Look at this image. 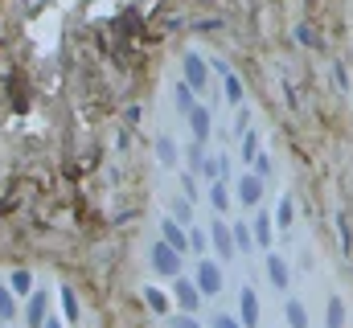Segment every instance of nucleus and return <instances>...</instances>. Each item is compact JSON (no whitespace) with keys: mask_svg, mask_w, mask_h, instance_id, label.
<instances>
[{"mask_svg":"<svg viewBox=\"0 0 353 328\" xmlns=\"http://www.w3.org/2000/svg\"><path fill=\"white\" fill-rule=\"evenodd\" d=\"M25 316H29V328L46 325V291H37V296L29 300V312H25Z\"/></svg>","mask_w":353,"mask_h":328,"instance_id":"nucleus-12","label":"nucleus"},{"mask_svg":"<svg viewBox=\"0 0 353 328\" xmlns=\"http://www.w3.org/2000/svg\"><path fill=\"white\" fill-rule=\"evenodd\" d=\"M288 325H292V328H308V312H304V304H300V300H292V304H288Z\"/></svg>","mask_w":353,"mask_h":328,"instance_id":"nucleus-18","label":"nucleus"},{"mask_svg":"<svg viewBox=\"0 0 353 328\" xmlns=\"http://www.w3.org/2000/svg\"><path fill=\"white\" fill-rule=\"evenodd\" d=\"M210 238H214V250H218V258H222V263H226V258H234L239 243H234V230H230L226 222H214V226H210Z\"/></svg>","mask_w":353,"mask_h":328,"instance_id":"nucleus-4","label":"nucleus"},{"mask_svg":"<svg viewBox=\"0 0 353 328\" xmlns=\"http://www.w3.org/2000/svg\"><path fill=\"white\" fill-rule=\"evenodd\" d=\"M337 230H341V246H345V250H353V234H350V218H345V214L337 218Z\"/></svg>","mask_w":353,"mask_h":328,"instance_id":"nucleus-27","label":"nucleus"},{"mask_svg":"<svg viewBox=\"0 0 353 328\" xmlns=\"http://www.w3.org/2000/svg\"><path fill=\"white\" fill-rule=\"evenodd\" d=\"M169 328H201V325L193 320V312H181V316H173V325Z\"/></svg>","mask_w":353,"mask_h":328,"instance_id":"nucleus-28","label":"nucleus"},{"mask_svg":"<svg viewBox=\"0 0 353 328\" xmlns=\"http://www.w3.org/2000/svg\"><path fill=\"white\" fill-rule=\"evenodd\" d=\"M197 172H201L205 181H222V172H226V161H222V156H205Z\"/></svg>","mask_w":353,"mask_h":328,"instance_id":"nucleus-14","label":"nucleus"},{"mask_svg":"<svg viewBox=\"0 0 353 328\" xmlns=\"http://www.w3.org/2000/svg\"><path fill=\"white\" fill-rule=\"evenodd\" d=\"M197 287H201L205 296H218V291H222V267L210 263V258L197 263Z\"/></svg>","mask_w":353,"mask_h":328,"instance_id":"nucleus-5","label":"nucleus"},{"mask_svg":"<svg viewBox=\"0 0 353 328\" xmlns=\"http://www.w3.org/2000/svg\"><path fill=\"white\" fill-rule=\"evenodd\" d=\"M181 66H185V82H189L193 90H205V86H210V70H205V62H201L197 54H185Z\"/></svg>","mask_w":353,"mask_h":328,"instance_id":"nucleus-6","label":"nucleus"},{"mask_svg":"<svg viewBox=\"0 0 353 328\" xmlns=\"http://www.w3.org/2000/svg\"><path fill=\"white\" fill-rule=\"evenodd\" d=\"M234 197H239L243 205H259V197H263V176H259V172H243L239 185H234Z\"/></svg>","mask_w":353,"mask_h":328,"instance_id":"nucleus-2","label":"nucleus"},{"mask_svg":"<svg viewBox=\"0 0 353 328\" xmlns=\"http://www.w3.org/2000/svg\"><path fill=\"white\" fill-rule=\"evenodd\" d=\"M157 156H161V164H169V168H176V148L169 136H161V144H157Z\"/></svg>","mask_w":353,"mask_h":328,"instance_id":"nucleus-20","label":"nucleus"},{"mask_svg":"<svg viewBox=\"0 0 353 328\" xmlns=\"http://www.w3.org/2000/svg\"><path fill=\"white\" fill-rule=\"evenodd\" d=\"M210 328H243V320H234V316H214Z\"/></svg>","mask_w":353,"mask_h":328,"instance_id":"nucleus-30","label":"nucleus"},{"mask_svg":"<svg viewBox=\"0 0 353 328\" xmlns=\"http://www.w3.org/2000/svg\"><path fill=\"white\" fill-rule=\"evenodd\" d=\"M255 148H259V140H255V136H247V144H243V161H251V156H255Z\"/></svg>","mask_w":353,"mask_h":328,"instance_id":"nucleus-31","label":"nucleus"},{"mask_svg":"<svg viewBox=\"0 0 353 328\" xmlns=\"http://www.w3.org/2000/svg\"><path fill=\"white\" fill-rule=\"evenodd\" d=\"M41 328H62V325H58V320H46V325H41Z\"/></svg>","mask_w":353,"mask_h":328,"instance_id":"nucleus-33","label":"nucleus"},{"mask_svg":"<svg viewBox=\"0 0 353 328\" xmlns=\"http://www.w3.org/2000/svg\"><path fill=\"white\" fill-rule=\"evenodd\" d=\"M226 99H230V103H243V82L234 79L230 70H226Z\"/></svg>","mask_w":353,"mask_h":328,"instance_id":"nucleus-24","label":"nucleus"},{"mask_svg":"<svg viewBox=\"0 0 353 328\" xmlns=\"http://www.w3.org/2000/svg\"><path fill=\"white\" fill-rule=\"evenodd\" d=\"M230 230H234V243H239V250H243V254H247L251 246H259V243H255V234H251L255 226H243V222H239V226H230Z\"/></svg>","mask_w":353,"mask_h":328,"instance_id":"nucleus-16","label":"nucleus"},{"mask_svg":"<svg viewBox=\"0 0 353 328\" xmlns=\"http://www.w3.org/2000/svg\"><path fill=\"white\" fill-rule=\"evenodd\" d=\"M144 300H148V308H152V312H169V291L148 287V291H144Z\"/></svg>","mask_w":353,"mask_h":328,"instance_id":"nucleus-17","label":"nucleus"},{"mask_svg":"<svg viewBox=\"0 0 353 328\" xmlns=\"http://www.w3.org/2000/svg\"><path fill=\"white\" fill-rule=\"evenodd\" d=\"M210 201H214V209H218V214H226V209H230V193H226V185H222V181H210Z\"/></svg>","mask_w":353,"mask_h":328,"instance_id":"nucleus-13","label":"nucleus"},{"mask_svg":"<svg viewBox=\"0 0 353 328\" xmlns=\"http://www.w3.org/2000/svg\"><path fill=\"white\" fill-rule=\"evenodd\" d=\"M239 320H243V328H259V296L251 287H243V296H239Z\"/></svg>","mask_w":353,"mask_h":328,"instance_id":"nucleus-7","label":"nucleus"},{"mask_svg":"<svg viewBox=\"0 0 353 328\" xmlns=\"http://www.w3.org/2000/svg\"><path fill=\"white\" fill-rule=\"evenodd\" d=\"M296 41H300V45H321V37H316L308 25H300V29H296Z\"/></svg>","mask_w":353,"mask_h":328,"instance_id":"nucleus-26","label":"nucleus"},{"mask_svg":"<svg viewBox=\"0 0 353 328\" xmlns=\"http://www.w3.org/2000/svg\"><path fill=\"white\" fill-rule=\"evenodd\" d=\"M0 325H4V316H0Z\"/></svg>","mask_w":353,"mask_h":328,"instance_id":"nucleus-34","label":"nucleus"},{"mask_svg":"<svg viewBox=\"0 0 353 328\" xmlns=\"http://www.w3.org/2000/svg\"><path fill=\"white\" fill-rule=\"evenodd\" d=\"M263 263H267V279H271V283H275L279 291H288V283H292V275H288V263H283V258H279L275 250L267 254Z\"/></svg>","mask_w":353,"mask_h":328,"instance_id":"nucleus-10","label":"nucleus"},{"mask_svg":"<svg viewBox=\"0 0 353 328\" xmlns=\"http://www.w3.org/2000/svg\"><path fill=\"white\" fill-rule=\"evenodd\" d=\"M255 172H259V176H267V172H271V156H259V161H255Z\"/></svg>","mask_w":353,"mask_h":328,"instance_id":"nucleus-32","label":"nucleus"},{"mask_svg":"<svg viewBox=\"0 0 353 328\" xmlns=\"http://www.w3.org/2000/svg\"><path fill=\"white\" fill-rule=\"evenodd\" d=\"M173 296H176V308H181V312H197V304H201V296H205V291L197 287V279L189 283V279H181V275H176Z\"/></svg>","mask_w":353,"mask_h":328,"instance_id":"nucleus-3","label":"nucleus"},{"mask_svg":"<svg viewBox=\"0 0 353 328\" xmlns=\"http://www.w3.org/2000/svg\"><path fill=\"white\" fill-rule=\"evenodd\" d=\"M255 243H259V246L271 243V218H267V214H259V218H255Z\"/></svg>","mask_w":353,"mask_h":328,"instance_id":"nucleus-22","label":"nucleus"},{"mask_svg":"<svg viewBox=\"0 0 353 328\" xmlns=\"http://www.w3.org/2000/svg\"><path fill=\"white\" fill-rule=\"evenodd\" d=\"M62 312H66V320H70V325L79 320V300H74V291H70V287H62Z\"/></svg>","mask_w":353,"mask_h":328,"instance_id":"nucleus-21","label":"nucleus"},{"mask_svg":"<svg viewBox=\"0 0 353 328\" xmlns=\"http://www.w3.org/2000/svg\"><path fill=\"white\" fill-rule=\"evenodd\" d=\"M279 226H283V230L292 226V201H279Z\"/></svg>","mask_w":353,"mask_h":328,"instance_id":"nucleus-29","label":"nucleus"},{"mask_svg":"<svg viewBox=\"0 0 353 328\" xmlns=\"http://www.w3.org/2000/svg\"><path fill=\"white\" fill-rule=\"evenodd\" d=\"M185 119H189V127H193V140L205 144V140H210V123H214V119H210V107H193Z\"/></svg>","mask_w":353,"mask_h":328,"instance_id":"nucleus-9","label":"nucleus"},{"mask_svg":"<svg viewBox=\"0 0 353 328\" xmlns=\"http://www.w3.org/2000/svg\"><path fill=\"white\" fill-rule=\"evenodd\" d=\"M161 230H165V243L169 246H176V250H181V254H185V250H189V234H185V230H189V226H181V222H176L173 214H169V218H165V222H161Z\"/></svg>","mask_w":353,"mask_h":328,"instance_id":"nucleus-8","label":"nucleus"},{"mask_svg":"<svg viewBox=\"0 0 353 328\" xmlns=\"http://www.w3.org/2000/svg\"><path fill=\"white\" fill-rule=\"evenodd\" d=\"M176 111H181V115H189V111H193V107H197V103H193V86H189V82H176Z\"/></svg>","mask_w":353,"mask_h":328,"instance_id":"nucleus-15","label":"nucleus"},{"mask_svg":"<svg viewBox=\"0 0 353 328\" xmlns=\"http://www.w3.org/2000/svg\"><path fill=\"white\" fill-rule=\"evenodd\" d=\"M152 267H157V275H169V279H176V275H181V250L161 238V243L152 246Z\"/></svg>","mask_w":353,"mask_h":328,"instance_id":"nucleus-1","label":"nucleus"},{"mask_svg":"<svg viewBox=\"0 0 353 328\" xmlns=\"http://www.w3.org/2000/svg\"><path fill=\"white\" fill-rule=\"evenodd\" d=\"M0 316H4V320L17 316V296H12V287H0Z\"/></svg>","mask_w":353,"mask_h":328,"instance_id":"nucleus-19","label":"nucleus"},{"mask_svg":"<svg viewBox=\"0 0 353 328\" xmlns=\"http://www.w3.org/2000/svg\"><path fill=\"white\" fill-rule=\"evenodd\" d=\"M325 328H345V304H341V296H329V308H325Z\"/></svg>","mask_w":353,"mask_h":328,"instance_id":"nucleus-11","label":"nucleus"},{"mask_svg":"<svg viewBox=\"0 0 353 328\" xmlns=\"http://www.w3.org/2000/svg\"><path fill=\"white\" fill-rule=\"evenodd\" d=\"M8 287H12L17 296H25V291L33 287V279H29V271H12V283H8Z\"/></svg>","mask_w":353,"mask_h":328,"instance_id":"nucleus-23","label":"nucleus"},{"mask_svg":"<svg viewBox=\"0 0 353 328\" xmlns=\"http://www.w3.org/2000/svg\"><path fill=\"white\" fill-rule=\"evenodd\" d=\"M173 218L181 226H189V218H193V209H189V201H173Z\"/></svg>","mask_w":353,"mask_h":328,"instance_id":"nucleus-25","label":"nucleus"}]
</instances>
